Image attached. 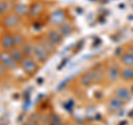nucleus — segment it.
<instances>
[{
  "mask_svg": "<svg viewBox=\"0 0 133 125\" xmlns=\"http://www.w3.org/2000/svg\"><path fill=\"white\" fill-rule=\"evenodd\" d=\"M33 55L37 58V60L40 61L41 63H44L48 60L49 53L45 51V49L42 47L41 43H38L36 45H33Z\"/></svg>",
  "mask_w": 133,
  "mask_h": 125,
  "instance_id": "nucleus-1",
  "label": "nucleus"
},
{
  "mask_svg": "<svg viewBox=\"0 0 133 125\" xmlns=\"http://www.w3.org/2000/svg\"><path fill=\"white\" fill-rule=\"evenodd\" d=\"M0 62H1L7 69H16V66H17V62L15 61L14 58L11 57L10 53H8V52L0 53Z\"/></svg>",
  "mask_w": 133,
  "mask_h": 125,
  "instance_id": "nucleus-2",
  "label": "nucleus"
},
{
  "mask_svg": "<svg viewBox=\"0 0 133 125\" xmlns=\"http://www.w3.org/2000/svg\"><path fill=\"white\" fill-rule=\"evenodd\" d=\"M21 66L24 70V72L28 74H33L37 71V69H38V65H37V63L31 58H24L21 62Z\"/></svg>",
  "mask_w": 133,
  "mask_h": 125,
  "instance_id": "nucleus-3",
  "label": "nucleus"
},
{
  "mask_svg": "<svg viewBox=\"0 0 133 125\" xmlns=\"http://www.w3.org/2000/svg\"><path fill=\"white\" fill-rule=\"evenodd\" d=\"M64 20H65V15H64V12L60 9L53 11L51 16H50V21L53 24H57V26H59L62 22H64Z\"/></svg>",
  "mask_w": 133,
  "mask_h": 125,
  "instance_id": "nucleus-4",
  "label": "nucleus"
},
{
  "mask_svg": "<svg viewBox=\"0 0 133 125\" xmlns=\"http://www.w3.org/2000/svg\"><path fill=\"white\" fill-rule=\"evenodd\" d=\"M95 75H97V71L90 70V71H88V72H85V73L82 75V78H81V83H82V85L89 86L90 84H92V83L94 82V80L97 79V78H95Z\"/></svg>",
  "mask_w": 133,
  "mask_h": 125,
  "instance_id": "nucleus-5",
  "label": "nucleus"
},
{
  "mask_svg": "<svg viewBox=\"0 0 133 125\" xmlns=\"http://www.w3.org/2000/svg\"><path fill=\"white\" fill-rule=\"evenodd\" d=\"M20 22V19L17 15H8L5 20H3V24L7 27V28H15L19 24Z\"/></svg>",
  "mask_w": 133,
  "mask_h": 125,
  "instance_id": "nucleus-6",
  "label": "nucleus"
},
{
  "mask_svg": "<svg viewBox=\"0 0 133 125\" xmlns=\"http://www.w3.org/2000/svg\"><path fill=\"white\" fill-rule=\"evenodd\" d=\"M115 96L122 100L123 102H128L131 100V92L125 87H119L115 90Z\"/></svg>",
  "mask_w": 133,
  "mask_h": 125,
  "instance_id": "nucleus-7",
  "label": "nucleus"
},
{
  "mask_svg": "<svg viewBox=\"0 0 133 125\" xmlns=\"http://www.w3.org/2000/svg\"><path fill=\"white\" fill-rule=\"evenodd\" d=\"M62 38H63V36L58 30H50L48 32V39L51 41L52 43H55L56 45L62 42Z\"/></svg>",
  "mask_w": 133,
  "mask_h": 125,
  "instance_id": "nucleus-8",
  "label": "nucleus"
},
{
  "mask_svg": "<svg viewBox=\"0 0 133 125\" xmlns=\"http://www.w3.org/2000/svg\"><path fill=\"white\" fill-rule=\"evenodd\" d=\"M123 101L122 100H120L119 98H113V99H111L110 100V102H109V109L111 112H118L122 109V106H123Z\"/></svg>",
  "mask_w": 133,
  "mask_h": 125,
  "instance_id": "nucleus-9",
  "label": "nucleus"
},
{
  "mask_svg": "<svg viewBox=\"0 0 133 125\" xmlns=\"http://www.w3.org/2000/svg\"><path fill=\"white\" fill-rule=\"evenodd\" d=\"M1 45L6 50H11L15 47V42H14V37L11 34H5L1 38Z\"/></svg>",
  "mask_w": 133,
  "mask_h": 125,
  "instance_id": "nucleus-10",
  "label": "nucleus"
},
{
  "mask_svg": "<svg viewBox=\"0 0 133 125\" xmlns=\"http://www.w3.org/2000/svg\"><path fill=\"white\" fill-rule=\"evenodd\" d=\"M119 75H120V69L116 65H112L109 69V74H108L110 81H116V79L119 78Z\"/></svg>",
  "mask_w": 133,
  "mask_h": 125,
  "instance_id": "nucleus-11",
  "label": "nucleus"
},
{
  "mask_svg": "<svg viewBox=\"0 0 133 125\" xmlns=\"http://www.w3.org/2000/svg\"><path fill=\"white\" fill-rule=\"evenodd\" d=\"M10 54H11V57L15 59V61L18 63V62H20L21 63L22 62V60L24 59V54L22 53V51L21 50H19V49H14V50H11V52H10Z\"/></svg>",
  "mask_w": 133,
  "mask_h": 125,
  "instance_id": "nucleus-12",
  "label": "nucleus"
},
{
  "mask_svg": "<svg viewBox=\"0 0 133 125\" xmlns=\"http://www.w3.org/2000/svg\"><path fill=\"white\" fill-rule=\"evenodd\" d=\"M41 44H42V47L45 49V51H47L48 53L55 52V50H56V44L52 43L48 38H47V39H43L42 42H41Z\"/></svg>",
  "mask_w": 133,
  "mask_h": 125,
  "instance_id": "nucleus-13",
  "label": "nucleus"
},
{
  "mask_svg": "<svg viewBox=\"0 0 133 125\" xmlns=\"http://www.w3.org/2000/svg\"><path fill=\"white\" fill-rule=\"evenodd\" d=\"M121 77L123 80L125 81H130L133 79V69L131 68V66H128V68L123 69L121 71Z\"/></svg>",
  "mask_w": 133,
  "mask_h": 125,
  "instance_id": "nucleus-14",
  "label": "nucleus"
},
{
  "mask_svg": "<svg viewBox=\"0 0 133 125\" xmlns=\"http://www.w3.org/2000/svg\"><path fill=\"white\" fill-rule=\"evenodd\" d=\"M121 61L123 64H125L127 66H133V54L131 52H127L124 53V54L122 55L121 58Z\"/></svg>",
  "mask_w": 133,
  "mask_h": 125,
  "instance_id": "nucleus-15",
  "label": "nucleus"
},
{
  "mask_svg": "<svg viewBox=\"0 0 133 125\" xmlns=\"http://www.w3.org/2000/svg\"><path fill=\"white\" fill-rule=\"evenodd\" d=\"M21 51L26 58H31V55H33V47L30 43H24L22 45Z\"/></svg>",
  "mask_w": 133,
  "mask_h": 125,
  "instance_id": "nucleus-16",
  "label": "nucleus"
},
{
  "mask_svg": "<svg viewBox=\"0 0 133 125\" xmlns=\"http://www.w3.org/2000/svg\"><path fill=\"white\" fill-rule=\"evenodd\" d=\"M14 9H15V12H16L17 16H23V15H26L27 11H28L27 7L24 5H22V3H17Z\"/></svg>",
  "mask_w": 133,
  "mask_h": 125,
  "instance_id": "nucleus-17",
  "label": "nucleus"
},
{
  "mask_svg": "<svg viewBox=\"0 0 133 125\" xmlns=\"http://www.w3.org/2000/svg\"><path fill=\"white\" fill-rule=\"evenodd\" d=\"M71 31H72V27L70 26L69 23H66V24H62V26H60V28H59V32H60L63 37L69 36L70 33H71Z\"/></svg>",
  "mask_w": 133,
  "mask_h": 125,
  "instance_id": "nucleus-18",
  "label": "nucleus"
},
{
  "mask_svg": "<svg viewBox=\"0 0 133 125\" xmlns=\"http://www.w3.org/2000/svg\"><path fill=\"white\" fill-rule=\"evenodd\" d=\"M14 42H15V47H20L23 45V38L20 34H14Z\"/></svg>",
  "mask_w": 133,
  "mask_h": 125,
  "instance_id": "nucleus-19",
  "label": "nucleus"
},
{
  "mask_svg": "<svg viewBox=\"0 0 133 125\" xmlns=\"http://www.w3.org/2000/svg\"><path fill=\"white\" fill-rule=\"evenodd\" d=\"M50 124L51 125H62V122L57 114H52L51 117H50Z\"/></svg>",
  "mask_w": 133,
  "mask_h": 125,
  "instance_id": "nucleus-20",
  "label": "nucleus"
},
{
  "mask_svg": "<svg viewBox=\"0 0 133 125\" xmlns=\"http://www.w3.org/2000/svg\"><path fill=\"white\" fill-rule=\"evenodd\" d=\"M23 125H38V121H37L35 116H32V117L29 119V121H27Z\"/></svg>",
  "mask_w": 133,
  "mask_h": 125,
  "instance_id": "nucleus-21",
  "label": "nucleus"
},
{
  "mask_svg": "<svg viewBox=\"0 0 133 125\" xmlns=\"http://www.w3.org/2000/svg\"><path fill=\"white\" fill-rule=\"evenodd\" d=\"M5 8H6L5 3H3V2H0V17H1V15L3 13V11H5Z\"/></svg>",
  "mask_w": 133,
  "mask_h": 125,
  "instance_id": "nucleus-22",
  "label": "nucleus"
},
{
  "mask_svg": "<svg viewBox=\"0 0 133 125\" xmlns=\"http://www.w3.org/2000/svg\"><path fill=\"white\" fill-rule=\"evenodd\" d=\"M5 72H6V66L0 62V74H3Z\"/></svg>",
  "mask_w": 133,
  "mask_h": 125,
  "instance_id": "nucleus-23",
  "label": "nucleus"
},
{
  "mask_svg": "<svg viewBox=\"0 0 133 125\" xmlns=\"http://www.w3.org/2000/svg\"><path fill=\"white\" fill-rule=\"evenodd\" d=\"M130 52H131V53H132V54H133V45H132V47L130 48Z\"/></svg>",
  "mask_w": 133,
  "mask_h": 125,
  "instance_id": "nucleus-24",
  "label": "nucleus"
}]
</instances>
